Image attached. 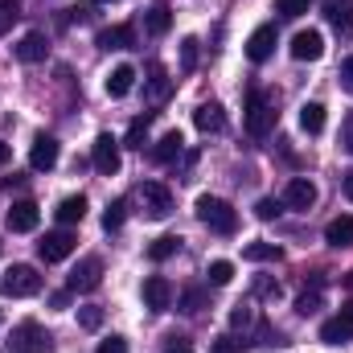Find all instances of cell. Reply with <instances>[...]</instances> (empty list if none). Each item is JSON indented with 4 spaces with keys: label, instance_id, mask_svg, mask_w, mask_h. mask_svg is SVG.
Masks as SVG:
<instances>
[{
    "label": "cell",
    "instance_id": "cell-1",
    "mask_svg": "<svg viewBox=\"0 0 353 353\" xmlns=\"http://www.w3.org/2000/svg\"><path fill=\"white\" fill-rule=\"evenodd\" d=\"M197 222L210 226L214 234H234V230H239V210H234L230 201L205 193V197H197Z\"/></svg>",
    "mask_w": 353,
    "mask_h": 353
},
{
    "label": "cell",
    "instance_id": "cell-2",
    "mask_svg": "<svg viewBox=\"0 0 353 353\" xmlns=\"http://www.w3.org/2000/svg\"><path fill=\"white\" fill-rule=\"evenodd\" d=\"M0 288H4L8 300H25V296H37L41 292V275H37V267H29V263H12L4 271Z\"/></svg>",
    "mask_w": 353,
    "mask_h": 353
},
{
    "label": "cell",
    "instance_id": "cell-3",
    "mask_svg": "<svg viewBox=\"0 0 353 353\" xmlns=\"http://www.w3.org/2000/svg\"><path fill=\"white\" fill-rule=\"evenodd\" d=\"M275 119H279L275 99L263 94V90H251V94H247V132H251V136H267V132L275 128Z\"/></svg>",
    "mask_w": 353,
    "mask_h": 353
},
{
    "label": "cell",
    "instance_id": "cell-4",
    "mask_svg": "<svg viewBox=\"0 0 353 353\" xmlns=\"http://www.w3.org/2000/svg\"><path fill=\"white\" fill-rule=\"evenodd\" d=\"M8 353H54V341H50V333H46L37 321H21V325L12 329Z\"/></svg>",
    "mask_w": 353,
    "mask_h": 353
},
{
    "label": "cell",
    "instance_id": "cell-5",
    "mask_svg": "<svg viewBox=\"0 0 353 353\" xmlns=\"http://www.w3.org/2000/svg\"><path fill=\"white\" fill-rule=\"evenodd\" d=\"M140 205H144V214H148L152 222H165V218L173 214V189L161 185V181H144V185H140Z\"/></svg>",
    "mask_w": 353,
    "mask_h": 353
},
{
    "label": "cell",
    "instance_id": "cell-6",
    "mask_svg": "<svg viewBox=\"0 0 353 353\" xmlns=\"http://www.w3.org/2000/svg\"><path fill=\"white\" fill-rule=\"evenodd\" d=\"M90 165H94V169H99L103 176H115V173H119L123 157H119V140H115L111 132H99V136H94V148H90Z\"/></svg>",
    "mask_w": 353,
    "mask_h": 353
},
{
    "label": "cell",
    "instance_id": "cell-7",
    "mask_svg": "<svg viewBox=\"0 0 353 353\" xmlns=\"http://www.w3.org/2000/svg\"><path fill=\"white\" fill-rule=\"evenodd\" d=\"M74 247H79V239L62 226V230H50V234L37 243V255H41L46 263H62V259H70V255H74Z\"/></svg>",
    "mask_w": 353,
    "mask_h": 353
},
{
    "label": "cell",
    "instance_id": "cell-8",
    "mask_svg": "<svg viewBox=\"0 0 353 353\" xmlns=\"http://www.w3.org/2000/svg\"><path fill=\"white\" fill-rule=\"evenodd\" d=\"M321 341H325V345H345V341H353V300L337 312V316H329V321L321 325Z\"/></svg>",
    "mask_w": 353,
    "mask_h": 353
},
{
    "label": "cell",
    "instance_id": "cell-9",
    "mask_svg": "<svg viewBox=\"0 0 353 353\" xmlns=\"http://www.w3.org/2000/svg\"><path fill=\"white\" fill-rule=\"evenodd\" d=\"M103 283V259H94V255H87V259H79V267L70 271V279H66V288L70 292H94Z\"/></svg>",
    "mask_w": 353,
    "mask_h": 353
},
{
    "label": "cell",
    "instance_id": "cell-10",
    "mask_svg": "<svg viewBox=\"0 0 353 353\" xmlns=\"http://www.w3.org/2000/svg\"><path fill=\"white\" fill-rule=\"evenodd\" d=\"M283 205H288V210L308 214V210L316 205V185H312L308 176H292V181H288V189H283Z\"/></svg>",
    "mask_w": 353,
    "mask_h": 353
},
{
    "label": "cell",
    "instance_id": "cell-11",
    "mask_svg": "<svg viewBox=\"0 0 353 353\" xmlns=\"http://www.w3.org/2000/svg\"><path fill=\"white\" fill-rule=\"evenodd\" d=\"M58 157H62V148H58V140L41 132V136L33 140V148H29V169H37V173H50V169L58 165Z\"/></svg>",
    "mask_w": 353,
    "mask_h": 353
},
{
    "label": "cell",
    "instance_id": "cell-12",
    "mask_svg": "<svg viewBox=\"0 0 353 353\" xmlns=\"http://www.w3.org/2000/svg\"><path fill=\"white\" fill-rule=\"evenodd\" d=\"M8 230L12 234H29V230H37V222H41V210H37V201H12V210H8Z\"/></svg>",
    "mask_w": 353,
    "mask_h": 353
},
{
    "label": "cell",
    "instance_id": "cell-13",
    "mask_svg": "<svg viewBox=\"0 0 353 353\" xmlns=\"http://www.w3.org/2000/svg\"><path fill=\"white\" fill-rule=\"evenodd\" d=\"M275 46H279V33H275V25H259V29L247 37V58L259 66V62H267V58L275 54Z\"/></svg>",
    "mask_w": 353,
    "mask_h": 353
},
{
    "label": "cell",
    "instance_id": "cell-14",
    "mask_svg": "<svg viewBox=\"0 0 353 353\" xmlns=\"http://www.w3.org/2000/svg\"><path fill=\"white\" fill-rule=\"evenodd\" d=\"M288 50H292V58H296V62H316V58L325 54V37H321L316 29H300V33L292 37V46H288Z\"/></svg>",
    "mask_w": 353,
    "mask_h": 353
},
{
    "label": "cell",
    "instance_id": "cell-15",
    "mask_svg": "<svg viewBox=\"0 0 353 353\" xmlns=\"http://www.w3.org/2000/svg\"><path fill=\"white\" fill-rule=\"evenodd\" d=\"M173 304V283L165 275H148L144 279V308L148 312H165Z\"/></svg>",
    "mask_w": 353,
    "mask_h": 353
},
{
    "label": "cell",
    "instance_id": "cell-16",
    "mask_svg": "<svg viewBox=\"0 0 353 353\" xmlns=\"http://www.w3.org/2000/svg\"><path fill=\"white\" fill-rule=\"evenodd\" d=\"M193 123H197L201 136H218V132H226V111H222V103H197Z\"/></svg>",
    "mask_w": 353,
    "mask_h": 353
},
{
    "label": "cell",
    "instance_id": "cell-17",
    "mask_svg": "<svg viewBox=\"0 0 353 353\" xmlns=\"http://www.w3.org/2000/svg\"><path fill=\"white\" fill-rule=\"evenodd\" d=\"M94 46L99 50H132L136 46V29L132 25H107V29H99V37H94Z\"/></svg>",
    "mask_w": 353,
    "mask_h": 353
},
{
    "label": "cell",
    "instance_id": "cell-18",
    "mask_svg": "<svg viewBox=\"0 0 353 353\" xmlns=\"http://www.w3.org/2000/svg\"><path fill=\"white\" fill-rule=\"evenodd\" d=\"M46 50H50V41H46V33H25L21 41H17V62H25V66H33V62H41L46 58Z\"/></svg>",
    "mask_w": 353,
    "mask_h": 353
},
{
    "label": "cell",
    "instance_id": "cell-19",
    "mask_svg": "<svg viewBox=\"0 0 353 353\" xmlns=\"http://www.w3.org/2000/svg\"><path fill=\"white\" fill-rule=\"evenodd\" d=\"M325 17H329V25H333L341 37H353V4L350 0H329V4H325Z\"/></svg>",
    "mask_w": 353,
    "mask_h": 353
},
{
    "label": "cell",
    "instance_id": "cell-20",
    "mask_svg": "<svg viewBox=\"0 0 353 353\" xmlns=\"http://www.w3.org/2000/svg\"><path fill=\"white\" fill-rule=\"evenodd\" d=\"M144 29H148L152 37H165V33L173 29V8H169L165 0H157V4L144 12Z\"/></svg>",
    "mask_w": 353,
    "mask_h": 353
},
{
    "label": "cell",
    "instance_id": "cell-21",
    "mask_svg": "<svg viewBox=\"0 0 353 353\" xmlns=\"http://www.w3.org/2000/svg\"><path fill=\"white\" fill-rule=\"evenodd\" d=\"M181 152H185V136H181V132H165V136L157 140V148H152V161H157V165H173Z\"/></svg>",
    "mask_w": 353,
    "mask_h": 353
},
{
    "label": "cell",
    "instance_id": "cell-22",
    "mask_svg": "<svg viewBox=\"0 0 353 353\" xmlns=\"http://www.w3.org/2000/svg\"><path fill=\"white\" fill-rule=\"evenodd\" d=\"M54 218H58L62 226H74V222H83V218H87V197H83V193H74V197H62V201H58V210H54Z\"/></svg>",
    "mask_w": 353,
    "mask_h": 353
},
{
    "label": "cell",
    "instance_id": "cell-23",
    "mask_svg": "<svg viewBox=\"0 0 353 353\" xmlns=\"http://www.w3.org/2000/svg\"><path fill=\"white\" fill-rule=\"evenodd\" d=\"M325 243L329 247H353V214H341L325 226Z\"/></svg>",
    "mask_w": 353,
    "mask_h": 353
},
{
    "label": "cell",
    "instance_id": "cell-24",
    "mask_svg": "<svg viewBox=\"0 0 353 353\" xmlns=\"http://www.w3.org/2000/svg\"><path fill=\"white\" fill-rule=\"evenodd\" d=\"M132 87H136V70H132L128 62H123V66H115V70L107 74V94H111V99H123Z\"/></svg>",
    "mask_w": 353,
    "mask_h": 353
},
{
    "label": "cell",
    "instance_id": "cell-25",
    "mask_svg": "<svg viewBox=\"0 0 353 353\" xmlns=\"http://www.w3.org/2000/svg\"><path fill=\"white\" fill-rule=\"evenodd\" d=\"M169 94H173V79L152 62V66H148V99H152V103H165Z\"/></svg>",
    "mask_w": 353,
    "mask_h": 353
},
{
    "label": "cell",
    "instance_id": "cell-26",
    "mask_svg": "<svg viewBox=\"0 0 353 353\" xmlns=\"http://www.w3.org/2000/svg\"><path fill=\"white\" fill-rule=\"evenodd\" d=\"M300 128L308 136H321L325 132V103H304L300 107Z\"/></svg>",
    "mask_w": 353,
    "mask_h": 353
},
{
    "label": "cell",
    "instance_id": "cell-27",
    "mask_svg": "<svg viewBox=\"0 0 353 353\" xmlns=\"http://www.w3.org/2000/svg\"><path fill=\"white\" fill-rule=\"evenodd\" d=\"M279 255H283V251H279L275 243H263V239H259V243H247V247H243V259H247V263H275Z\"/></svg>",
    "mask_w": 353,
    "mask_h": 353
},
{
    "label": "cell",
    "instance_id": "cell-28",
    "mask_svg": "<svg viewBox=\"0 0 353 353\" xmlns=\"http://www.w3.org/2000/svg\"><path fill=\"white\" fill-rule=\"evenodd\" d=\"M176 251H181V239H176V234H161V239L148 247V259H152V263H165V259H173Z\"/></svg>",
    "mask_w": 353,
    "mask_h": 353
},
{
    "label": "cell",
    "instance_id": "cell-29",
    "mask_svg": "<svg viewBox=\"0 0 353 353\" xmlns=\"http://www.w3.org/2000/svg\"><path fill=\"white\" fill-rule=\"evenodd\" d=\"M148 128H152V111L148 115H136L128 123V148H144L148 144Z\"/></svg>",
    "mask_w": 353,
    "mask_h": 353
},
{
    "label": "cell",
    "instance_id": "cell-30",
    "mask_svg": "<svg viewBox=\"0 0 353 353\" xmlns=\"http://www.w3.org/2000/svg\"><path fill=\"white\" fill-rule=\"evenodd\" d=\"M123 218H128V201H123V197H115V201L103 210V230H107V234H111V230H119V226H123Z\"/></svg>",
    "mask_w": 353,
    "mask_h": 353
},
{
    "label": "cell",
    "instance_id": "cell-31",
    "mask_svg": "<svg viewBox=\"0 0 353 353\" xmlns=\"http://www.w3.org/2000/svg\"><path fill=\"white\" fill-rule=\"evenodd\" d=\"M205 275H210L214 288H226V283L234 279V263H230V259H214V263L205 267Z\"/></svg>",
    "mask_w": 353,
    "mask_h": 353
},
{
    "label": "cell",
    "instance_id": "cell-32",
    "mask_svg": "<svg viewBox=\"0 0 353 353\" xmlns=\"http://www.w3.org/2000/svg\"><path fill=\"white\" fill-rule=\"evenodd\" d=\"M205 304H210L205 288H185V292H181V312H201Z\"/></svg>",
    "mask_w": 353,
    "mask_h": 353
},
{
    "label": "cell",
    "instance_id": "cell-33",
    "mask_svg": "<svg viewBox=\"0 0 353 353\" xmlns=\"http://www.w3.org/2000/svg\"><path fill=\"white\" fill-rule=\"evenodd\" d=\"M197 70V37H185L181 41V74H193Z\"/></svg>",
    "mask_w": 353,
    "mask_h": 353
},
{
    "label": "cell",
    "instance_id": "cell-34",
    "mask_svg": "<svg viewBox=\"0 0 353 353\" xmlns=\"http://www.w3.org/2000/svg\"><path fill=\"white\" fill-rule=\"evenodd\" d=\"M316 308H321V288H312V292H300V296H296V312H300V316H312Z\"/></svg>",
    "mask_w": 353,
    "mask_h": 353
},
{
    "label": "cell",
    "instance_id": "cell-35",
    "mask_svg": "<svg viewBox=\"0 0 353 353\" xmlns=\"http://www.w3.org/2000/svg\"><path fill=\"white\" fill-rule=\"evenodd\" d=\"M308 4H312V0H275V12L288 17V21H296V17L308 12Z\"/></svg>",
    "mask_w": 353,
    "mask_h": 353
},
{
    "label": "cell",
    "instance_id": "cell-36",
    "mask_svg": "<svg viewBox=\"0 0 353 353\" xmlns=\"http://www.w3.org/2000/svg\"><path fill=\"white\" fill-rule=\"evenodd\" d=\"M279 214H283V201H275V197H259V201H255V218L271 222V218H279Z\"/></svg>",
    "mask_w": 353,
    "mask_h": 353
},
{
    "label": "cell",
    "instance_id": "cell-37",
    "mask_svg": "<svg viewBox=\"0 0 353 353\" xmlns=\"http://www.w3.org/2000/svg\"><path fill=\"white\" fill-rule=\"evenodd\" d=\"M230 325H234V329H251V325H255V308H251V304H234Z\"/></svg>",
    "mask_w": 353,
    "mask_h": 353
},
{
    "label": "cell",
    "instance_id": "cell-38",
    "mask_svg": "<svg viewBox=\"0 0 353 353\" xmlns=\"http://www.w3.org/2000/svg\"><path fill=\"white\" fill-rule=\"evenodd\" d=\"M79 325H83V329H99V325H103V308H99V304L79 308Z\"/></svg>",
    "mask_w": 353,
    "mask_h": 353
},
{
    "label": "cell",
    "instance_id": "cell-39",
    "mask_svg": "<svg viewBox=\"0 0 353 353\" xmlns=\"http://www.w3.org/2000/svg\"><path fill=\"white\" fill-rule=\"evenodd\" d=\"M21 12H17V0H0V37L12 29V21H17Z\"/></svg>",
    "mask_w": 353,
    "mask_h": 353
},
{
    "label": "cell",
    "instance_id": "cell-40",
    "mask_svg": "<svg viewBox=\"0 0 353 353\" xmlns=\"http://www.w3.org/2000/svg\"><path fill=\"white\" fill-rule=\"evenodd\" d=\"M239 350H243V341H239V337H230V333H222V337L210 345V353H239Z\"/></svg>",
    "mask_w": 353,
    "mask_h": 353
},
{
    "label": "cell",
    "instance_id": "cell-41",
    "mask_svg": "<svg viewBox=\"0 0 353 353\" xmlns=\"http://www.w3.org/2000/svg\"><path fill=\"white\" fill-rule=\"evenodd\" d=\"M99 353H128V341L111 333V337H103V341H99Z\"/></svg>",
    "mask_w": 353,
    "mask_h": 353
},
{
    "label": "cell",
    "instance_id": "cell-42",
    "mask_svg": "<svg viewBox=\"0 0 353 353\" xmlns=\"http://www.w3.org/2000/svg\"><path fill=\"white\" fill-rule=\"evenodd\" d=\"M341 148L353 157V111L345 115V123H341Z\"/></svg>",
    "mask_w": 353,
    "mask_h": 353
},
{
    "label": "cell",
    "instance_id": "cell-43",
    "mask_svg": "<svg viewBox=\"0 0 353 353\" xmlns=\"http://www.w3.org/2000/svg\"><path fill=\"white\" fill-rule=\"evenodd\" d=\"M341 90H350L353 94V54L341 62Z\"/></svg>",
    "mask_w": 353,
    "mask_h": 353
},
{
    "label": "cell",
    "instance_id": "cell-44",
    "mask_svg": "<svg viewBox=\"0 0 353 353\" xmlns=\"http://www.w3.org/2000/svg\"><path fill=\"white\" fill-rule=\"evenodd\" d=\"M165 353H193V345H189L185 337H169V345H165Z\"/></svg>",
    "mask_w": 353,
    "mask_h": 353
},
{
    "label": "cell",
    "instance_id": "cell-45",
    "mask_svg": "<svg viewBox=\"0 0 353 353\" xmlns=\"http://www.w3.org/2000/svg\"><path fill=\"white\" fill-rule=\"evenodd\" d=\"M255 292H259V296H271V300H275V296H279V283H267V279H259V283H255Z\"/></svg>",
    "mask_w": 353,
    "mask_h": 353
},
{
    "label": "cell",
    "instance_id": "cell-46",
    "mask_svg": "<svg viewBox=\"0 0 353 353\" xmlns=\"http://www.w3.org/2000/svg\"><path fill=\"white\" fill-rule=\"evenodd\" d=\"M50 304H54V308H66V304H70V288H66V292H54Z\"/></svg>",
    "mask_w": 353,
    "mask_h": 353
},
{
    "label": "cell",
    "instance_id": "cell-47",
    "mask_svg": "<svg viewBox=\"0 0 353 353\" xmlns=\"http://www.w3.org/2000/svg\"><path fill=\"white\" fill-rule=\"evenodd\" d=\"M8 161H12V144H8V140H0V169H4Z\"/></svg>",
    "mask_w": 353,
    "mask_h": 353
},
{
    "label": "cell",
    "instance_id": "cell-48",
    "mask_svg": "<svg viewBox=\"0 0 353 353\" xmlns=\"http://www.w3.org/2000/svg\"><path fill=\"white\" fill-rule=\"evenodd\" d=\"M341 189H345V197H350V201H353V169H350V173H345V176H341Z\"/></svg>",
    "mask_w": 353,
    "mask_h": 353
},
{
    "label": "cell",
    "instance_id": "cell-49",
    "mask_svg": "<svg viewBox=\"0 0 353 353\" xmlns=\"http://www.w3.org/2000/svg\"><path fill=\"white\" fill-rule=\"evenodd\" d=\"M350 288H353V275H350Z\"/></svg>",
    "mask_w": 353,
    "mask_h": 353
}]
</instances>
